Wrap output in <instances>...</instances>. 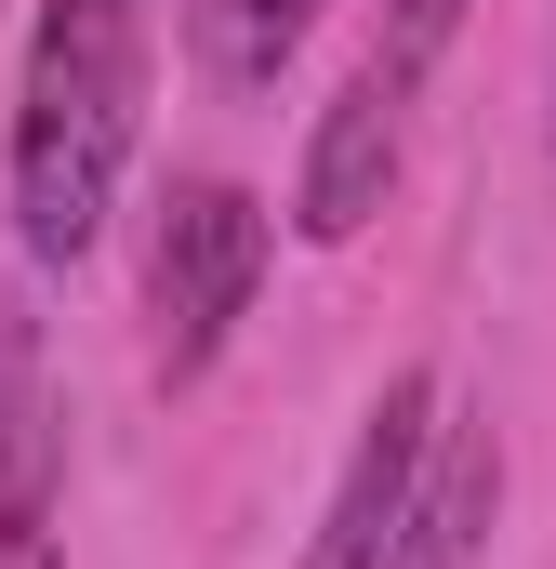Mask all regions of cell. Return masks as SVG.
Masks as SVG:
<instances>
[{
	"instance_id": "ba28073f",
	"label": "cell",
	"mask_w": 556,
	"mask_h": 569,
	"mask_svg": "<svg viewBox=\"0 0 556 569\" xmlns=\"http://www.w3.org/2000/svg\"><path fill=\"white\" fill-rule=\"evenodd\" d=\"M450 27H464V0H385V40H371V53H385L398 80H424V67L450 53Z\"/></svg>"
},
{
	"instance_id": "8992f818",
	"label": "cell",
	"mask_w": 556,
	"mask_h": 569,
	"mask_svg": "<svg viewBox=\"0 0 556 569\" xmlns=\"http://www.w3.org/2000/svg\"><path fill=\"white\" fill-rule=\"evenodd\" d=\"M53 358L27 318H0V569H53Z\"/></svg>"
},
{
	"instance_id": "6da1fadb",
	"label": "cell",
	"mask_w": 556,
	"mask_h": 569,
	"mask_svg": "<svg viewBox=\"0 0 556 569\" xmlns=\"http://www.w3.org/2000/svg\"><path fill=\"white\" fill-rule=\"evenodd\" d=\"M146 53H159V0H40L27 67H13V252L27 266H80L120 212V172L146 146Z\"/></svg>"
},
{
	"instance_id": "3957f363",
	"label": "cell",
	"mask_w": 556,
	"mask_h": 569,
	"mask_svg": "<svg viewBox=\"0 0 556 569\" xmlns=\"http://www.w3.org/2000/svg\"><path fill=\"white\" fill-rule=\"evenodd\" d=\"M398 159H411V80H398L385 53H358V67H345V93H331V107H318V133H305L291 226H305L318 252H345V239L398 199Z\"/></svg>"
},
{
	"instance_id": "277c9868",
	"label": "cell",
	"mask_w": 556,
	"mask_h": 569,
	"mask_svg": "<svg viewBox=\"0 0 556 569\" xmlns=\"http://www.w3.org/2000/svg\"><path fill=\"white\" fill-rule=\"evenodd\" d=\"M424 450H437V371H385V398L358 411V450H345V477H331V503H318L305 569H385Z\"/></svg>"
},
{
	"instance_id": "52a82bcc",
	"label": "cell",
	"mask_w": 556,
	"mask_h": 569,
	"mask_svg": "<svg viewBox=\"0 0 556 569\" xmlns=\"http://www.w3.org/2000/svg\"><path fill=\"white\" fill-rule=\"evenodd\" d=\"M318 13L331 0H186V53H199L212 93H266L278 67L318 40Z\"/></svg>"
},
{
	"instance_id": "5b68a950",
	"label": "cell",
	"mask_w": 556,
	"mask_h": 569,
	"mask_svg": "<svg viewBox=\"0 0 556 569\" xmlns=\"http://www.w3.org/2000/svg\"><path fill=\"white\" fill-rule=\"evenodd\" d=\"M490 530H504V425L437 411V450L411 477V517H398L385 569H490Z\"/></svg>"
},
{
	"instance_id": "7a4b0ae2",
	"label": "cell",
	"mask_w": 556,
	"mask_h": 569,
	"mask_svg": "<svg viewBox=\"0 0 556 569\" xmlns=\"http://www.w3.org/2000/svg\"><path fill=\"white\" fill-rule=\"evenodd\" d=\"M266 252H278V212L239 172H172L159 186V226H146V358H159V385H199L239 345Z\"/></svg>"
}]
</instances>
